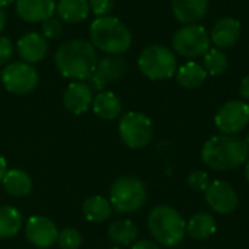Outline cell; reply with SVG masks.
Here are the masks:
<instances>
[{
  "label": "cell",
  "mask_w": 249,
  "mask_h": 249,
  "mask_svg": "<svg viewBox=\"0 0 249 249\" xmlns=\"http://www.w3.org/2000/svg\"><path fill=\"white\" fill-rule=\"evenodd\" d=\"M249 158V146L239 136H214L207 140L201 150L203 162L217 171H232L244 165Z\"/></svg>",
  "instance_id": "6da1fadb"
},
{
  "label": "cell",
  "mask_w": 249,
  "mask_h": 249,
  "mask_svg": "<svg viewBox=\"0 0 249 249\" xmlns=\"http://www.w3.org/2000/svg\"><path fill=\"white\" fill-rule=\"evenodd\" d=\"M55 66L58 71L73 80H88L93 73L98 57L95 47L86 39H70L55 53Z\"/></svg>",
  "instance_id": "7a4b0ae2"
},
{
  "label": "cell",
  "mask_w": 249,
  "mask_h": 249,
  "mask_svg": "<svg viewBox=\"0 0 249 249\" xmlns=\"http://www.w3.org/2000/svg\"><path fill=\"white\" fill-rule=\"evenodd\" d=\"M90 42L95 48L109 55H120L131 47L128 28L114 16H99L89 28Z\"/></svg>",
  "instance_id": "3957f363"
},
{
  "label": "cell",
  "mask_w": 249,
  "mask_h": 249,
  "mask_svg": "<svg viewBox=\"0 0 249 249\" xmlns=\"http://www.w3.org/2000/svg\"><path fill=\"white\" fill-rule=\"evenodd\" d=\"M150 235L163 247H177L187 233L184 217L169 206L155 207L147 219Z\"/></svg>",
  "instance_id": "277c9868"
},
{
  "label": "cell",
  "mask_w": 249,
  "mask_h": 249,
  "mask_svg": "<svg viewBox=\"0 0 249 249\" xmlns=\"http://www.w3.org/2000/svg\"><path fill=\"white\" fill-rule=\"evenodd\" d=\"M139 69L150 80H165L177 73L178 61L168 47L149 45L139 57Z\"/></svg>",
  "instance_id": "5b68a950"
},
{
  "label": "cell",
  "mask_w": 249,
  "mask_h": 249,
  "mask_svg": "<svg viewBox=\"0 0 249 249\" xmlns=\"http://www.w3.org/2000/svg\"><path fill=\"white\" fill-rule=\"evenodd\" d=\"M147 191L144 184L134 177L117 179L109 191V203L118 213H134L146 203Z\"/></svg>",
  "instance_id": "8992f818"
},
{
  "label": "cell",
  "mask_w": 249,
  "mask_h": 249,
  "mask_svg": "<svg viewBox=\"0 0 249 249\" xmlns=\"http://www.w3.org/2000/svg\"><path fill=\"white\" fill-rule=\"evenodd\" d=\"M210 35L198 23L184 25L172 36L174 50L185 58L203 57L210 50Z\"/></svg>",
  "instance_id": "52a82bcc"
},
{
  "label": "cell",
  "mask_w": 249,
  "mask_h": 249,
  "mask_svg": "<svg viewBox=\"0 0 249 249\" xmlns=\"http://www.w3.org/2000/svg\"><path fill=\"white\" fill-rule=\"evenodd\" d=\"M118 133L124 144L131 149H142L147 146L153 137V124L147 115L130 111L121 117Z\"/></svg>",
  "instance_id": "ba28073f"
},
{
  "label": "cell",
  "mask_w": 249,
  "mask_h": 249,
  "mask_svg": "<svg viewBox=\"0 0 249 249\" xmlns=\"http://www.w3.org/2000/svg\"><path fill=\"white\" fill-rule=\"evenodd\" d=\"M3 86L15 95H26L38 85V73L32 64L25 61H12L6 64L0 74Z\"/></svg>",
  "instance_id": "9c48e42d"
},
{
  "label": "cell",
  "mask_w": 249,
  "mask_h": 249,
  "mask_svg": "<svg viewBox=\"0 0 249 249\" xmlns=\"http://www.w3.org/2000/svg\"><path fill=\"white\" fill-rule=\"evenodd\" d=\"M214 123L220 133L236 136L249 124V105L244 101H229L223 104L214 117Z\"/></svg>",
  "instance_id": "30bf717a"
},
{
  "label": "cell",
  "mask_w": 249,
  "mask_h": 249,
  "mask_svg": "<svg viewBox=\"0 0 249 249\" xmlns=\"http://www.w3.org/2000/svg\"><path fill=\"white\" fill-rule=\"evenodd\" d=\"M127 73V63L118 55L104 57L96 63V67L90 77L88 79V85L92 90L102 92L107 85L112 82H118Z\"/></svg>",
  "instance_id": "8fae6325"
},
{
  "label": "cell",
  "mask_w": 249,
  "mask_h": 249,
  "mask_svg": "<svg viewBox=\"0 0 249 249\" xmlns=\"http://www.w3.org/2000/svg\"><path fill=\"white\" fill-rule=\"evenodd\" d=\"M206 201L219 214H231L239 204L236 190L226 181L216 179L206 190Z\"/></svg>",
  "instance_id": "7c38bea8"
},
{
  "label": "cell",
  "mask_w": 249,
  "mask_h": 249,
  "mask_svg": "<svg viewBox=\"0 0 249 249\" xmlns=\"http://www.w3.org/2000/svg\"><path fill=\"white\" fill-rule=\"evenodd\" d=\"M26 239L36 248H51L58 238L57 226L53 220L44 216H32L28 219L25 226Z\"/></svg>",
  "instance_id": "4fadbf2b"
},
{
  "label": "cell",
  "mask_w": 249,
  "mask_h": 249,
  "mask_svg": "<svg viewBox=\"0 0 249 249\" xmlns=\"http://www.w3.org/2000/svg\"><path fill=\"white\" fill-rule=\"evenodd\" d=\"M93 102V92L88 83L73 82L67 86L63 95V104L71 114L80 115L86 112Z\"/></svg>",
  "instance_id": "5bb4252c"
},
{
  "label": "cell",
  "mask_w": 249,
  "mask_h": 249,
  "mask_svg": "<svg viewBox=\"0 0 249 249\" xmlns=\"http://www.w3.org/2000/svg\"><path fill=\"white\" fill-rule=\"evenodd\" d=\"M241 35V23L238 19L235 18H220L212 32H210V41L216 45V48L219 50H226V48H232Z\"/></svg>",
  "instance_id": "9a60e30c"
},
{
  "label": "cell",
  "mask_w": 249,
  "mask_h": 249,
  "mask_svg": "<svg viewBox=\"0 0 249 249\" xmlns=\"http://www.w3.org/2000/svg\"><path fill=\"white\" fill-rule=\"evenodd\" d=\"M55 0H16V13L29 23L44 22L55 13Z\"/></svg>",
  "instance_id": "2e32d148"
},
{
  "label": "cell",
  "mask_w": 249,
  "mask_h": 249,
  "mask_svg": "<svg viewBox=\"0 0 249 249\" xmlns=\"http://www.w3.org/2000/svg\"><path fill=\"white\" fill-rule=\"evenodd\" d=\"M16 47H18L19 57L25 63H29V64L41 61L48 53L47 38L36 32H29V34L23 35L18 41Z\"/></svg>",
  "instance_id": "e0dca14e"
},
{
  "label": "cell",
  "mask_w": 249,
  "mask_h": 249,
  "mask_svg": "<svg viewBox=\"0 0 249 249\" xmlns=\"http://www.w3.org/2000/svg\"><path fill=\"white\" fill-rule=\"evenodd\" d=\"M171 7L178 22L184 25H191L206 16L209 0H172Z\"/></svg>",
  "instance_id": "ac0fdd59"
},
{
  "label": "cell",
  "mask_w": 249,
  "mask_h": 249,
  "mask_svg": "<svg viewBox=\"0 0 249 249\" xmlns=\"http://www.w3.org/2000/svg\"><path fill=\"white\" fill-rule=\"evenodd\" d=\"M92 108H93V112L99 118L115 120L117 117H120L123 111V104L114 92L102 90V92H98V95L93 98Z\"/></svg>",
  "instance_id": "d6986e66"
},
{
  "label": "cell",
  "mask_w": 249,
  "mask_h": 249,
  "mask_svg": "<svg viewBox=\"0 0 249 249\" xmlns=\"http://www.w3.org/2000/svg\"><path fill=\"white\" fill-rule=\"evenodd\" d=\"M55 12L60 20L67 23H79L89 16V1L88 0H60L55 6Z\"/></svg>",
  "instance_id": "ffe728a7"
},
{
  "label": "cell",
  "mask_w": 249,
  "mask_h": 249,
  "mask_svg": "<svg viewBox=\"0 0 249 249\" xmlns=\"http://www.w3.org/2000/svg\"><path fill=\"white\" fill-rule=\"evenodd\" d=\"M1 184L7 194L13 197H25L32 190L31 177L20 169H7L1 179Z\"/></svg>",
  "instance_id": "44dd1931"
},
{
  "label": "cell",
  "mask_w": 249,
  "mask_h": 249,
  "mask_svg": "<svg viewBox=\"0 0 249 249\" xmlns=\"http://www.w3.org/2000/svg\"><path fill=\"white\" fill-rule=\"evenodd\" d=\"M175 74H177V82L185 89H197L207 79V71L201 64L196 61L182 64L181 67L177 69Z\"/></svg>",
  "instance_id": "7402d4cb"
},
{
  "label": "cell",
  "mask_w": 249,
  "mask_h": 249,
  "mask_svg": "<svg viewBox=\"0 0 249 249\" xmlns=\"http://www.w3.org/2000/svg\"><path fill=\"white\" fill-rule=\"evenodd\" d=\"M216 220L209 213H197L187 223V233L197 241L209 239L216 233Z\"/></svg>",
  "instance_id": "603a6c76"
},
{
  "label": "cell",
  "mask_w": 249,
  "mask_h": 249,
  "mask_svg": "<svg viewBox=\"0 0 249 249\" xmlns=\"http://www.w3.org/2000/svg\"><path fill=\"white\" fill-rule=\"evenodd\" d=\"M23 226V217L20 212L12 206L0 207V239L16 236Z\"/></svg>",
  "instance_id": "cb8c5ba5"
},
{
  "label": "cell",
  "mask_w": 249,
  "mask_h": 249,
  "mask_svg": "<svg viewBox=\"0 0 249 249\" xmlns=\"http://www.w3.org/2000/svg\"><path fill=\"white\" fill-rule=\"evenodd\" d=\"M111 212H112L111 203L102 196L89 197L83 203V214H85L86 220H89L92 223L105 222L111 216Z\"/></svg>",
  "instance_id": "d4e9b609"
},
{
  "label": "cell",
  "mask_w": 249,
  "mask_h": 249,
  "mask_svg": "<svg viewBox=\"0 0 249 249\" xmlns=\"http://www.w3.org/2000/svg\"><path fill=\"white\" fill-rule=\"evenodd\" d=\"M108 236L118 245H130L137 239V228L131 220L121 219L108 228Z\"/></svg>",
  "instance_id": "484cf974"
},
{
  "label": "cell",
  "mask_w": 249,
  "mask_h": 249,
  "mask_svg": "<svg viewBox=\"0 0 249 249\" xmlns=\"http://www.w3.org/2000/svg\"><path fill=\"white\" fill-rule=\"evenodd\" d=\"M203 67L207 71V74L212 76H219L228 70L229 60L223 50L219 48H210L204 55H203Z\"/></svg>",
  "instance_id": "4316f807"
},
{
  "label": "cell",
  "mask_w": 249,
  "mask_h": 249,
  "mask_svg": "<svg viewBox=\"0 0 249 249\" xmlns=\"http://www.w3.org/2000/svg\"><path fill=\"white\" fill-rule=\"evenodd\" d=\"M58 247L61 249H79L82 245V235L76 229H64L57 238Z\"/></svg>",
  "instance_id": "83f0119b"
},
{
  "label": "cell",
  "mask_w": 249,
  "mask_h": 249,
  "mask_svg": "<svg viewBox=\"0 0 249 249\" xmlns=\"http://www.w3.org/2000/svg\"><path fill=\"white\" fill-rule=\"evenodd\" d=\"M210 178L209 174L204 171H194L188 175V185L198 193H206V190L210 185Z\"/></svg>",
  "instance_id": "f1b7e54d"
},
{
  "label": "cell",
  "mask_w": 249,
  "mask_h": 249,
  "mask_svg": "<svg viewBox=\"0 0 249 249\" xmlns=\"http://www.w3.org/2000/svg\"><path fill=\"white\" fill-rule=\"evenodd\" d=\"M61 31H63L61 22L58 19L53 18V16L42 22V35L45 38H50V39L60 38L61 36Z\"/></svg>",
  "instance_id": "f546056e"
},
{
  "label": "cell",
  "mask_w": 249,
  "mask_h": 249,
  "mask_svg": "<svg viewBox=\"0 0 249 249\" xmlns=\"http://www.w3.org/2000/svg\"><path fill=\"white\" fill-rule=\"evenodd\" d=\"M89 9L99 18V16H108L115 4V0H88Z\"/></svg>",
  "instance_id": "4dcf8cb0"
},
{
  "label": "cell",
  "mask_w": 249,
  "mask_h": 249,
  "mask_svg": "<svg viewBox=\"0 0 249 249\" xmlns=\"http://www.w3.org/2000/svg\"><path fill=\"white\" fill-rule=\"evenodd\" d=\"M13 55V44L7 36H0V66H4L10 61Z\"/></svg>",
  "instance_id": "1f68e13d"
},
{
  "label": "cell",
  "mask_w": 249,
  "mask_h": 249,
  "mask_svg": "<svg viewBox=\"0 0 249 249\" xmlns=\"http://www.w3.org/2000/svg\"><path fill=\"white\" fill-rule=\"evenodd\" d=\"M131 249H159L158 244L153 242V241H149V239H142V241H137Z\"/></svg>",
  "instance_id": "d6a6232c"
},
{
  "label": "cell",
  "mask_w": 249,
  "mask_h": 249,
  "mask_svg": "<svg viewBox=\"0 0 249 249\" xmlns=\"http://www.w3.org/2000/svg\"><path fill=\"white\" fill-rule=\"evenodd\" d=\"M239 92H241L242 98H245L247 101H249V74L242 79L241 86H239Z\"/></svg>",
  "instance_id": "836d02e7"
},
{
  "label": "cell",
  "mask_w": 249,
  "mask_h": 249,
  "mask_svg": "<svg viewBox=\"0 0 249 249\" xmlns=\"http://www.w3.org/2000/svg\"><path fill=\"white\" fill-rule=\"evenodd\" d=\"M6 171H7V163H6V159L0 155V181L3 179V177H4V174H6Z\"/></svg>",
  "instance_id": "e575fe53"
},
{
  "label": "cell",
  "mask_w": 249,
  "mask_h": 249,
  "mask_svg": "<svg viewBox=\"0 0 249 249\" xmlns=\"http://www.w3.org/2000/svg\"><path fill=\"white\" fill-rule=\"evenodd\" d=\"M6 19H7L6 12H4L3 7H0V32L3 31V28H4V25H6Z\"/></svg>",
  "instance_id": "d590c367"
},
{
  "label": "cell",
  "mask_w": 249,
  "mask_h": 249,
  "mask_svg": "<svg viewBox=\"0 0 249 249\" xmlns=\"http://www.w3.org/2000/svg\"><path fill=\"white\" fill-rule=\"evenodd\" d=\"M13 1H16V0H0V7H6V6L12 4Z\"/></svg>",
  "instance_id": "8d00e7d4"
},
{
  "label": "cell",
  "mask_w": 249,
  "mask_h": 249,
  "mask_svg": "<svg viewBox=\"0 0 249 249\" xmlns=\"http://www.w3.org/2000/svg\"><path fill=\"white\" fill-rule=\"evenodd\" d=\"M245 177H247V181H248L249 184V158L247 159V162H245Z\"/></svg>",
  "instance_id": "74e56055"
},
{
  "label": "cell",
  "mask_w": 249,
  "mask_h": 249,
  "mask_svg": "<svg viewBox=\"0 0 249 249\" xmlns=\"http://www.w3.org/2000/svg\"><path fill=\"white\" fill-rule=\"evenodd\" d=\"M245 142H247V144L249 146V131L247 133V136H245Z\"/></svg>",
  "instance_id": "f35d334b"
},
{
  "label": "cell",
  "mask_w": 249,
  "mask_h": 249,
  "mask_svg": "<svg viewBox=\"0 0 249 249\" xmlns=\"http://www.w3.org/2000/svg\"><path fill=\"white\" fill-rule=\"evenodd\" d=\"M111 249H120V248H111Z\"/></svg>",
  "instance_id": "ab89813d"
}]
</instances>
